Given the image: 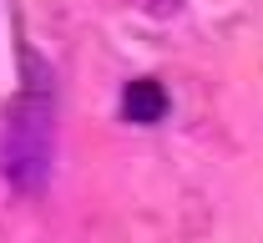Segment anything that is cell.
I'll return each instance as SVG.
<instances>
[{
	"mask_svg": "<svg viewBox=\"0 0 263 243\" xmlns=\"http://www.w3.org/2000/svg\"><path fill=\"white\" fill-rule=\"evenodd\" d=\"M21 66H26V81L10 97L5 122H0V173L10 188L35 193L56 162V81L35 51L21 56Z\"/></svg>",
	"mask_w": 263,
	"mask_h": 243,
	"instance_id": "1",
	"label": "cell"
},
{
	"mask_svg": "<svg viewBox=\"0 0 263 243\" xmlns=\"http://www.w3.org/2000/svg\"><path fill=\"white\" fill-rule=\"evenodd\" d=\"M122 111H127V122L137 127H152V122H162L167 117V91L157 81H127V91H122Z\"/></svg>",
	"mask_w": 263,
	"mask_h": 243,
	"instance_id": "2",
	"label": "cell"
}]
</instances>
